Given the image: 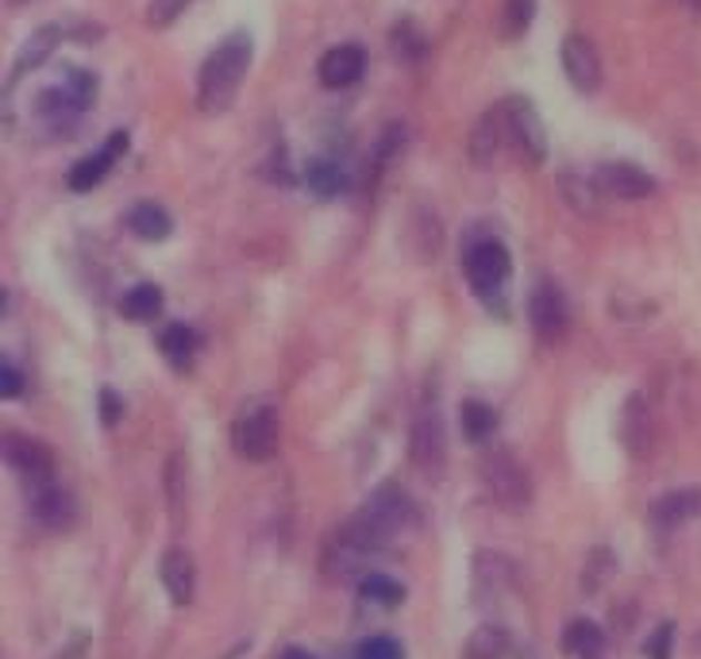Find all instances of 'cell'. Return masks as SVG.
Returning a JSON list of instances; mask_svg holds the SVG:
<instances>
[{
  "instance_id": "9a60e30c",
  "label": "cell",
  "mask_w": 701,
  "mask_h": 659,
  "mask_svg": "<svg viewBox=\"0 0 701 659\" xmlns=\"http://www.w3.org/2000/svg\"><path fill=\"white\" fill-rule=\"evenodd\" d=\"M501 144H505V112H501V105H497V108H490V112H482L478 124H474V131H471V163L478 166V170L494 166Z\"/></svg>"
},
{
  "instance_id": "5b68a950",
  "label": "cell",
  "mask_w": 701,
  "mask_h": 659,
  "mask_svg": "<svg viewBox=\"0 0 701 659\" xmlns=\"http://www.w3.org/2000/svg\"><path fill=\"white\" fill-rule=\"evenodd\" d=\"M482 486L505 509H524L532 502V479L529 471L516 463L513 452H494L482 463Z\"/></svg>"
},
{
  "instance_id": "ba28073f",
  "label": "cell",
  "mask_w": 701,
  "mask_h": 659,
  "mask_svg": "<svg viewBox=\"0 0 701 659\" xmlns=\"http://www.w3.org/2000/svg\"><path fill=\"white\" fill-rule=\"evenodd\" d=\"M413 463H416V471L428 474V479H440V474H444L447 440H444V424H440L436 405L424 409L413 424Z\"/></svg>"
},
{
  "instance_id": "6da1fadb",
  "label": "cell",
  "mask_w": 701,
  "mask_h": 659,
  "mask_svg": "<svg viewBox=\"0 0 701 659\" xmlns=\"http://www.w3.org/2000/svg\"><path fill=\"white\" fill-rule=\"evenodd\" d=\"M250 55H255V43H250L247 31H231L224 43H216V51L205 58L197 73V108L205 116H220L236 105L239 86H244L247 70H250Z\"/></svg>"
},
{
  "instance_id": "8d00e7d4",
  "label": "cell",
  "mask_w": 701,
  "mask_h": 659,
  "mask_svg": "<svg viewBox=\"0 0 701 659\" xmlns=\"http://www.w3.org/2000/svg\"><path fill=\"white\" fill-rule=\"evenodd\" d=\"M100 416H105V424L120 421V397H116L112 390H100Z\"/></svg>"
},
{
  "instance_id": "7a4b0ae2",
  "label": "cell",
  "mask_w": 701,
  "mask_h": 659,
  "mask_svg": "<svg viewBox=\"0 0 701 659\" xmlns=\"http://www.w3.org/2000/svg\"><path fill=\"white\" fill-rule=\"evenodd\" d=\"M355 517H363V521L371 524L382 540H389V544H394L401 532H408V529L421 524V509H416L413 498H408L401 486H394V482H386V486L374 490Z\"/></svg>"
},
{
  "instance_id": "f1b7e54d",
  "label": "cell",
  "mask_w": 701,
  "mask_h": 659,
  "mask_svg": "<svg viewBox=\"0 0 701 659\" xmlns=\"http://www.w3.org/2000/svg\"><path fill=\"white\" fill-rule=\"evenodd\" d=\"M532 20H536V0H505V8H501V36L521 39L532 28Z\"/></svg>"
},
{
  "instance_id": "f35d334b",
  "label": "cell",
  "mask_w": 701,
  "mask_h": 659,
  "mask_svg": "<svg viewBox=\"0 0 701 659\" xmlns=\"http://www.w3.org/2000/svg\"><path fill=\"white\" fill-rule=\"evenodd\" d=\"M8 4H12V8H20V4H28V0H8Z\"/></svg>"
},
{
  "instance_id": "3957f363",
  "label": "cell",
  "mask_w": 701,
  "mask_h": 659,
  "mask_svg": "<svg viewBox=\"0 0 701 659\" xmlns=\"http://www.w3.org/2000/svg\"><path fill=\"white\" fill-rule=\"evenodd\" d=\"M501 112H505V144L513 147L516 158L529 166H544L547 131H544V120H540L536 105L524 101V97H509V101L501 105Z\"/></svg>"
},
{
  "instance_id": "ab89813d",
  "label": "cell",
  "mask_w": 701,
  "mask_h": 659,
  "mask_svg": "<svg viewBox=\"0 0 701 659\" xmlns=\"http://www.w3.org/2000/svg\"><path fill=\"white\" fill-rule=\"evenodd\" d=\"M694 648H698V652H701V632H698V640H694Z\"/></svg>"
},
{
  "instance_id": "7402d4cb",
  "label": "cell",
  "mask_w": 701,
  "mask_h": 659,
  "mask_svg": "<svg viewBox=\"0 0 701 659\" xmlns=\"http://www.w3.org/2000/svg\"><path fill=\"white\" fill-rule=\"evenodd\" d=\"M505 656H509V632L501 624H478L463 645V659H505Z\"/></svg>"
},
{
  "instance_id": "9c48e42d",
  "label": "cell",
  "mask_w": 701,
  "mask_h": 659,
  "mask_svg": "<svg viewBox=\"0 0 701 659\" xmlns=\"http://www.w3.org/2000/svg\"><path fill=\"white\" fill-rule=\"evenodd\" d=\"M563 73L566 81H571L579 94H598L601 89V55L598 47L590 43L586 36H579V31H571V36L563 39Z\"/></svg>"
},
{
  "instance_id": "e0dca14e",
  "label": "cell",
  "mask_w": 701,
  "mask_h": 659,
  "mask_svg": "<svg viewBox=\"0 0 701 659\" xmlns=\"http://www.w3.org/2000/svg\"><path fill=\"white\" fill-rule=\"evenodd\" d=\"M66 39V31L58 28V23H50V28H39L36 36L28 39V43L20 47V55H16L12 62V73H8V86H16V81L23 78L28 70H36V66H43V58L55 51L58 43Z\"/></svg>"
},
{
  "instance_id": "484cf974",
  "label": "cell",
  "mask_w": 701,
  "mask_h": 659,
  "mask_svg": "<svg viewBox=\"0 0 701 659\" xmlns=\"http://www.w3.org/2000/svg\"><path fill=\"white\" fill-rule=\"evenodd\" d=\"M120 313L128 316V321H155V316L162 313V289L147 286V282L128 289V294L120 297Z\"/></svg>"
},
{
  "instance_id": "f546056e",
  "label": "cell",
  "mask_w": 701,
  "mask_h": 659,
  "mask_svg": "<svg viewBox=\"0 0 701 659\" xmlns=\"http://www.w3.org/2000/svg\"><path fill=\"white\" fill-rule=\"evenodd\" d=\"M563 194H566V201L579 208V213H590V216H594L598 208H601V205H598V186H594V181L586 186V181L563 178Z\"/></svg>"
},
{
  "instance_id": "ffe728a7",
  "label": "cell",
  "mask_w": 701,
  "mask_h": 659,
  "mask_svg": "<svg viewBox=\"0 0 701 659\" xmlns=\"http://www.w3.org/2000/svg\"><path fill=\"white\" fill-rule=\"evenodd\" d=\"M128 228H131V236L147 239V244H158V239L170 236L174 220H170V213H166L162 205H155V201H139V205L128 213Z\"/></svg>"
},
{
  "instance_id": "30bf717a",
  "label": "cell",
  "mask_w": 701,
  "mask_h": 659,
  "mask_svg": "<svg viewBox=\"0 0 701 659\" xmlns=\"http://www.w3.org/2000/svg\"><path fill=\"white\" fill-rule=\"evenodd\" d=\"M28 509L43 529H70L73 517H78V505L73 498L58 486L55 479H39L28 482Z\"/></svg>"
},
{
  "instance_id": "8992f818",
  "label": "cell",
  "mask_w": 701,
  "mask_h": 659,
  "mask_svg": "<svg viewBox=\"0 0 701 659\" xmlns=\"http://www.w3.org/2000/svg\"><path fill=\"white\" fill-rule=\"evenodd\" d=\"M231 444H236V452L244 459H250V463H263V459H270L274 447H278V413H274L270 405L247 409V413L236 421Z\"/></svg>"
},
{
  "instance_id": "4316f807",
  "label": "cell",
  "mask_w": 701,
  "mask_h": 659,
  "mask_svg": "<svg viewBox=\"0 0 701 659\" xmlns=\"http://www.w3.org/2000/svg\"><path fill=\"white\" fill-rule=\"evenodd\" d=\"M358 594H363L366 602L386 606V609H394V606L405 602V587H401L397 579H389V574H378V571L363 574V582H358Z\"/></svg>"
},
{
  "instance_id": "74e56055",
  "label": "cell",
  "mask_w": 701,
  "mask_h": 659,
  "mask_svg": "<svg viewBox=\"0 0 701 659\" xmlns=\"http://www.w3.org/2000/svg\"><path fill=\"white\" fill-rule=\"evenodd\" d=\"M278 659H316V656L305 652V648H286V652H282Z\"/></svg>"
},
{
  "instance_id": "52a82bcc",
  "label": "cell",
  "mask_w": 701,
  "mask_h": 659,
  "mask_svg": "<svg viewBox=\"0 0 701 659\" xmlns=\"http://www.w3.org/2000/svg\"><path fill=\"white\" fill-rule=\"evenodd\" d=\"M594 186L601 197H616V201H644L655 194V178L632 163H601L594 170Z\"/></svg>"
},
{
  "instance_id": "d4e9b609",
  "label": "cell",
  "mask_w": 701,
  "mask_h": 659,
  "mask_svg": "<svg viewBox=\"0 0 701 659\" xmlns=\"http://www.w3.org/2000/svg\"><path fill=\"white\" fill-rule=\"evenodd\" d=\"M458 429H463V436L471 440V444H486L490 432L497 429L494 409L482 402H463V409H458Z\"/></svg>"
},
{
  "instance_id": "d590c367",
  "label": "cell",
  "mask_w": 701,
  "mask_h": 659,
  "mask_svg": "<svg viewBox=\"0 0 701 659\" xmlns=\"http://www.w3.org/2000/svg\"><path fill=\"white\" fill-rule=\"evenodd\" d=\"M20 390H23V378H20V371H16V363H0V397H20Z\"/></svg>"
},
{
  "instance_id": "603a6c76",
  "label": "cell",
  "mask_w": 701,
  "mask_h": 659,
  "mask_svg": "<svg viewBox=\"0 0 701 659\" xmlns=\"http://www.w3.org/2000/svg\"><path fill=\"white\" fill-rule=\"evenodd\" d=\"M158 347H162V355L170 358L174 366H181V371H186V366L194 363L200 340H197L194 328H186V324H170V328L162 332V340H158Z\"/></svg>"
},
{
  "instance_id": "4dcf8cb0",
  "label": "cell",
  "mask_w": 701,
  "mask_h": 659,
  "mask_svg": "<svg viewBox=\"0 0 701 659\" xmlns=\"http://www.w3.org/2000/svg\"><path fill=\"white\" fill-rule=\"evenodd\" d=\"M394 51L401 58H408V62H416V58L424 55V36L416 31V23H397L394 28Z\"/></svg>"
},
{
  "instance_id": "4fadbf2b",
  "label": "cell",
  "mask_w": 701,
  "mask_h": 659,
  "mask_svg": "<svg viewBox=\"0 0 701 659\" xmlns=\"http://www.w3.org/2000/svg\"><path fill=\"white\" fill-rule=\"evenodd\" d=\"M529 321L544 340H559L566 332V302L555 286H536L529 297Z\"/></svg>"
},
{
  "instance_id": "5bb4252c",
  "label": "cell",
  "mask_w": 701,
  "mask_h": 659,
  "mask_svg": "<svg viewBox=\"0 0 701 659\" xmlns=\"http://www.w3.org/2000/svg\"><path fill=\"white\" fill-rule=\"evenodd\" d=\"M162 587H166V594H170L174 606L186 609L189 602H194L197 567H194V555H189L186 548H170V552L162 555Z\"/></svg>"
},
{
  "instance_id": "44dd1931",
  "label": "cell",
  "mask_w": 701,
  "mask_h": 659,
  "mask_svg": "<svg viewBox=\"0 0 701 659\" xmlns=\"http://www.w3.org/2000/svg\"><path fill=\"white\" fill-rule=\"evenodd\" d=\"M563 648H566V656H574V659H598L601 652H605V632H601L594 621L579 617V621L566 624Z\"/></svg>"
},
{
  "instance_id": "d6a6232c",
  "label": "cell",
  "mask_w": 701,
  "mask_h": 659,
  "mask_svg": "<svg viewBox=\"0 0 701 659\" xmlns=\"http://www.w3.org/2000/svg\"><path fill=\"white\" fill-rule=\"evenodd\" d=\"M355 659H405V648L394 637H371L358 645Z\"/></svg>"
},
{
  "instance_id": "836d02e7",
  "label": "cell",
  "mask_w": 701,
  "mask_h": 659,
  "mask_svg": "<svg viewBox=\"0 0 701 659\" xmlns=\"http://www.w3.org/2000/svg\"><path fill=\"white\" fill-rule=\"evenodd\" d=\"M609 571H613V559H609L605 548H598V552L590 555V567L582 571V590H590V594H594V590H601V582H605Z\"/></svg>"
},
{
  "instance_id": "8fae6325",
  "label": "cell",
  "mask_w": 701,
  "mask_h": 659,
  "mask_svg": "<svg viewBox=\"0 0 701 659\" xmlns=\"http://www.w3.org/2000/svg\"><path fill=\"white\" fill-rule=\"evenodd\" d=\"M124 151H128V131H112L108 136V144L100 147L97 155H89V158H81V163H73V170H70V189L73 194H89V189H97L100 181L108 178V170H112V163L120 158Z\"/></svg>"
},
{
  "instance_id": "e575fe53",
  "label": "cell",
  "mask_w": 701,
  "mask_h": 659,
  "mask_svg": "<svg viewBox=\"0 0 701 659\" xmlns=\"http://www.w3.org/2000/svg\"><path fill=\"white\" fill-rule=\"evenodd\" d=\"M671 648H674V624H659L655 632L648 637V645H644V656L648 659H671Z\"/></svg>"
},
{
  "instance_id": "7c38bea8",
  "label": "cell",
  "mask_w": 701,
  "mask_h": 659,
  "mask_svg": "<svg viewBox=\"0 0 701 659\" xmlns=\"http://www.w3.org/2000/svg\"><path fill=\"white\" fill-rule=\"evenodd\" d=\"M324 89H350L366 73V51L358 43H339L316 66Z\"/></svg>"
},
{
  "instance_id": "d6986e66",
  "label": "cell",
  "mask_w": 701,
  "mask_h": 659,
  "mask_svg": "<svg viewBox=\"0 0 701 659\" xmlns=\"http://www.w3.org/2000/svg\"><path fill=\"white\" fill-rule=\"evenodd\" d=\"M648 436H651V409H648V397L644 394H632L629 405H624V416H621V440L629 444L632 455H640L648 447Z\"/></svg>"
},
{
  "instance_id": "83f0119b",
  "label": "cell",
  "mask_w": 701,
  "mask_h": 659,
  "mask_svg": "<svg viewBox=\"0 0 701 659\" xmlns=\"http://www.w3.org/2000/svg\"><path fill=\"white\" fill-rule=\"evenodd\" d=\"M509 574H513V567H509L505 555L497 552H482L478 559H474V582H478V594H486V590H497L509 582Z\"/></svg>"
},
{
  "instance_id": "1f68e13d",
  "label": "cell",
  "mask_w": 701,
  "mask_h": 659,
  "mask_svg": "<svg viewBox=\"0 0 701 659\" xmlns=\"http://www.w3.org/2000/svg\"><path fill=\"white\" fill-rule=\"evenodd\" d=\"M194 4V0H150L147 4V23L150 28H170L174 20H178L186 8Z\"/></svg>"
},
{
  "instance_id": "cb8c5ba5",
  "label": "cell",
  "mask_w": 701,
  "mask_h": 659,
  "mask_svg": "<svg viewBox=\"0 0 701 659\" xmlns=\"http://www.w3.org/2000/svg\"><path fill=\"white\" fill-rule=\"evenodd\" d=\"M305 181H308V189H316L320 197H336V194H344V189H347L344 166L332 163V158H313V163H308V170H305Z\"/></svg>"
},
{
  "instance_id": "ac0fdd59",
  "label": "cell",
  "mask_w": 701,
  "mask_h": 659,
  "mask_svg": "<svg viewBox=\"0 0 701 659\" xmlns=\"http://www.w3.org/2000/svg\"><path fill=\"white\" fill-rule=\"evenodd\" d=\"M701 517V486H687V490H671L655 502V521L663 529H674V524H687Z\"/></svg>"
},
{
  "instance_id": "277c9868",
  "label": "cell",
  "mask_w": 701,
  "mask_h": 659,
  "mask_svg": "<svg viewBox=\"0 0 701 659\" xmlns=\"http://www.w3.org/2000/svg\"><path fill=\"white\" fill-rule=\"evenodd\" d=\"M463 266H466L471 289L478 297H486V302L501 297V289L513 278V258H509L501 239H478V244H471L463 255Z\"/></svg>"
},
{
  "instance_id": "2e32d148",
  "label": "cell",
  "mask_w": 701,
  "mask_h": 659,
  "mask_svg": "<svg viewBox=\"0 0 701 659\" xmlns=\"http://www.w3.org/2000/svg\"><path fill=\"white\" fill-rule=\"evenodd\" d=\"M4 459L12 471H20L28 482H39V479H50V452L43 444H36V440H23V436H4Z\"/></svg>"
}]
</instances>
